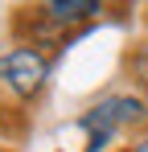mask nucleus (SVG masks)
<instances>
[{
  "instance_id": "20e7f679",
  "label": "nucleus",
  "mask_w": 148,
  "mask_h": 152,
  "mask_svg": "<svg viewBox=\"0 0 148 152\" xmlns=\"http://www.w3.org/2000/svg\"><path fill=\"white\" fill-rule=\"evenodd\" d=\"M127 152H148V136H140V140H136V144H132Z\"/></svg>"
},
{
  "instance_id": "f257e3e1",
  "label": "nucleus",
  "mask_w": 148,
  "mask_h": 152,
  "mask_svg": "<svg viewBox=\"0 0 148 152\" xmlns=\"http://www.w3.org/2000/svg\"><path fill=\"white\" fill-rule=\"evenodd\" d=\"M140 119H148L144 115V99H136V95H111V99L95 103L82 119H78V132H86V152H99L115 132H123V127L140 124Z\"/></svg>"
},
{
  "instance_id": "f03ea898",
  "label": "nucleus",
  "mask_w": 148,
  "mask_h": 152,
  "mask_svg": "<svg viewBox=\"0 0 148 152\" xmlns=\"http://www.w3.org/2000/svg\"><path fill=\"white\" fill-rule=\"evenodd\" d=\"M45 78H49V58H45L41 50H33V45H17V50L0 53V82H4L17 99H33V95H41Z\"/></svg>"
},
{
  "instance_id": "7ed1b4c3",
  "label": "nucleus",
  "mask_w": 148,
  "mask_h": 152,
  "mask_svg": "<svg viewBox=\"0 0 148 152\" xmlns=\"http://www.w3.org/2000/svg\"><path fill=\"white\" fill-rule=\"evenodd\" d=\"M103 12V4L99 0H49L37 8V17L45 21L49 29H70V25H82V21H91Z\"/></svg>"
},
{
  "instance_id": "39448f33",
  "label": "nucleus",
  "mask_w": 148,
  "mask_h": 152,
  "mask_svg": "<svg viewBox=\"0 0 148 152\" xmlns=\"http://www.w3.org/2000/svg\"><path fill=\"white\" fill-rule=\"evenodd\" d=\"M144 115H148V95H144Z\"/></svg>"
}]
</instances>
